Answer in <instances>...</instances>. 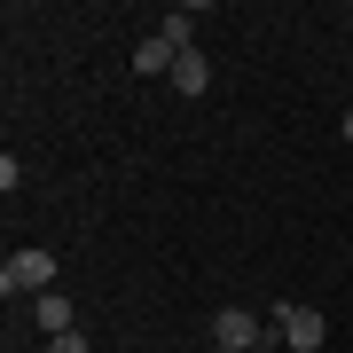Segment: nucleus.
Instances as JSON below:
<instances>
[{
    "instance_id": "f257e3e1",
    "label": "nucleus",
    "mask_w": 353,
    "mask_h": 353,
    "mask_svg": "<svg viewBox=\"0 0 353 353\" xmlns=\"http://www.w3.org/2000/svg\"><path fill=\"white\" fill-rule=\"evenodd\" d=\"M48 290H55V252H39V243L8 252V267H0V299H48Z\"/></svg>"
},
{
    "instance_id": "6e6552de",
    "label": "nucleus",
    "mask_w": 353,
    "mask_h": 353,
    "mask_svg": "<svg viewBox=\"0 0 353 353\" xmlns=\"http://www.w3.org/2000/svg\"><path fill=\"white\" fill-rule=\"evenodd\" d=\"M48 353H94V345H87V338L71 330V338H48Z\"/></svg>"
},
{
    "instance_id": "39448f33",
    "label": "nucleus",
    "mask_w": 353,
    "mask_h": 353,
    "mask_svg": "<svg viewBox=\"0 0 353 353\" xmlns=\"http://www.w3.org/2000/svg\"><path fill=\"white\" fill-rule=\"evenodd\" d=\"M173 63H181V55L165 48L157 32H150V39H141V48H134V71H141V79H173Z\"/></svg>"
},
{
    "instance_id": "20e7f679",
    "label": "nucleus",
    "mask_w": 353,
    "mask_h": 353,
    "mask_svg": "<svg viewBox=\"0 0 353 353\" xmlns=\"http://www.w3.org/2000/svg\"><path fill=\"white\" fill-rule=\"evenodd\" d=\"M32 322L48 330V338H71V330H79V314H71V299H63V290H48V299H32Z\"/></svg>"
},
{
    "instance_id": "1a4fd4ad",
    "label": "nucleus",
    "mask_w": 353,
    "mask_h": 353,
    "mask_svg": "<svg viewBox=\"0 0 353 353\" xmlns=\"http://www.w3.org/2000/svg\"><path fill=\"white\" fill-rule=\"evenodd\" d=\"M345 141H353V110H345Z\"/></svg>"
},
{
    "instance_id": "7ed1b4c3",
    "label": "nucleus",
    "mask_w": 353,
    "mask_h": 353,
    "mask_svg": "<svg viewBox=\"0 0 353 353\" xmlns=\"http://www.w3.org/2000/svg\"><path fill=\"white\" fill-rule=\"evenodd\" d=\"M259 345H267V330L252 306H220L212 314V353H259Z\"/></svg>"
},
{
    "instance_id": "9d476101",
    "label": "nucleus",
    "mask_w": 353,
    "mask_h": 353,
    "mask_svg": "<svg viewBox=\"0 0 353 353\" xmlns=\"http://www.w3.org/2000/svg\"><path fill=\"white\" fill-rule=\"evenodd\" d=\"M259 353H275V345H259Z\"/></svg>"
},
{
    "instance_id": "f03ea898",
    "label": "nucleus",
    "mask_w": 353,
    "mask_h": 353,
    "mask_svg": "<svg viewBox=\"0 0 353 353\" xmlns=\"http://www.w3.org/2000/svg\"><path fill=\"white\" fill-rule=\"evenodd\" d=\"M275 338H283L290 353H322L330 322H322V306H306V299H283V306H275Z\"/></svg>"
},
{
    "instance_id": "0eeeda50",
    "label": "nucleus",
    "mask_w": 353,
    "mask_h": 353,
    "mask_svg": "<svg viewBox=\"0 0 353 353\" xmlns=\"http://www.w3.org/2000/svg\"><path fill=\"white\" fill-rule=\"evenodd\" d=\"M204 87H212V63H204V55L189 48V55L173 63V94H204Z\"/></svg>"
},
{
    "instance_id": "423d86ee",
    "label": "nucleus",
    "mask_w": 353,
    "mask_h": 353,
    "mask_svg": "<svg viewBox=\"0 0 353 353\" xmlns=\"http://www.w3.org/2000/svg\"><path fill=\"white\" fill-rule=\"evenodd\" d=\"M157 39H165L173 55H189V48H196V8H173V16L157 24Z\"/></svg>"
}]
</instances>
